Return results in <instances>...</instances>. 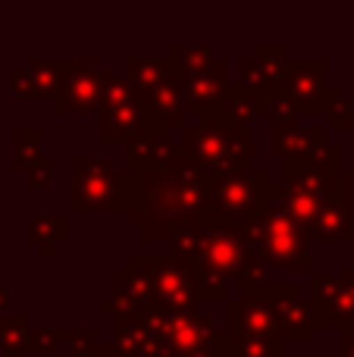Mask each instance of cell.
<instances>
[{
	"instance_id": "1",
	"label": "cell",
	"mask_w": 354,
	"mask_h": 357,
	"mask_svg": "<svg viewBox=\"0 0 354 357\" xmlns=\"http://www.w3.org/2000/svg\"><path fill=\"white\" fill-rule=\"evenodd\" d=\"M210 182L188 154L169 169L125 173V222L148 245L173 241L204 220Z\"/></svg>"
},
{
	"instance_id": "2",
	"label": "cell",
	"mask_w": 354,
	"mask_h": 357,
	"mask_svg": "<svg viewBox=\"0 0 354 357\" xmlns=\"http://www.w3.org/2000/svg\"><path fill=\"white\" fill-rule=\"evenodd\" d=\"M169 257L188 266L201 301H223L229 282H238L242 289L270 285V266L261 264L254 251L245 245L242 232L229 226L198 222L194 229L169 241Z\"/></svg>"
},
{
	"instance_id": "3",
	"label": "cell",
	"mask_w": 354,
	"mask_h": 357,
	"mask_svg": "<svg viewBox=\"0 0 354 357\" xmlns=\"http://www.w3.org/2000/svg\"><path fill=\"white\" fill-rule=\"evenodd\" d=\"M238 232H242L245 245L254 251V257L261 264H267L270 270L314 273L311 241L305 238V232L292 220V213L273 197V191H270V201L238 226Z\"/></svg>"
},
{
	"instance_id": "4",
	"label": "cell",
	"mask_w": 354,
	"mask_h": 357,
	"mask_svg": "<svg viewBox=\"0 0 354 357\" xmlns=\"http://www.w3.org/2000/svg\"><path fill=\"white\" fill-rule=\"evenodd\" d=\"M185 154L207 178L254 169V132L229 126L223 116H204L198 126H185Z\"/></svg>"
},
{
	"instance_id": "5",
	"label": "cell",
	"mask_w": 354,
	"mask_h": 357,
	"mask_svg": "<svg viewBox=\"0 0 354 357\" xmlns=\"http://www.w3.org/2000/svg\"><path fill=\"white\" fill-rule=\"evenodd\" d=\"M72 191H69V213L91 216L100 210L125 216V173H119L110 160L100 157H69Z\"/></svg>"
},
{
	"instance_id": "6",
	"label": "cell",
	"mask_w": 354,
	"mask_h": 357,
	"mask_svg": "<svg viewBox=\"0 0 354 357\" xmlns=\"http://www.w3.org/2000/svg\"><path fill=\"white\" fill-rule=\"evenodd\" d=\"M273 185L276 182L270 178V173H257V169L213 178L210 191H207V213L201 222L238 229L251 213H257L270 201Z\"/></svg>"
},
{
	"instance_id": "7",
	"label": "cell",
	"mask_w": 354,
	"mask_h": 357,
	"mask_svg": "<svg viewBox=\"0 0 354 357\" xmlns=\"http://www.w3.org/2000/svg\"><path fill=\"white\" fill-rule=\"evenodd\" d=\"M104 104V73H100L98 60L94 56H66L63 60V88L60 98H56L54 110L60 116L69 113H100Z\"/></svg>"
},
{
	"instance_id": "8",
	"label": "cell",
	"mask_w": 354,
	"mask_h": 357,
	"mask_svg": "<svg viewBox=\"0 0 354 357\" xmlns=\"http://www.w3.org/2000/svg\"><path fill=\"white\" fill-rule=\"evenodd\" d=\"M314 285V314H317V326L323 329H348L354 326V270L345 273H311Z\"/></svg>"
},
{
	"instance_id": "9",
	"label": "cell",
	"mask_w": 354,
	"mask_h": 357,
	"mask_svg": "<svg viewBox=\"0 0 354 357\" xmlns=\"http://www.w3.org/2000/svg\"><path fill=\"white\" fill-rule=\"evenodd\" d=\"M229 301V298H226ZM226 329L236 335H248V339H267V342H282L279 335V320H276L273 301H270V285L263 289H251L245 285L238 298L226 304ZM286 345V342H282Z\"/></svg>"
},
{
	"instance_id": "10",
	"label": "cell",
	"mask_w": 354,
	"mask_h": 357,
	"mask_svg": "<svg viewBox=\"0 0 354 357\" xmlns=\"http://www.w3.org/2000/svg\"><path fill=\"white\" fill-rule=\"evenodd\" d=\"M154 307L160 310H182V314H198V289L185 264H179L169 254H154Z\"/></svg>"
},
{
	"instance_id": "11",
	"label": "cell",
	"mask_w": 354,
	"mask_h": 357,
	"mask_svg": "<svg viewBox=\"0 0 354 357\" xmlns=\"http://www.w3.org/2000/svg\"><path fill=\"white\" fill-rule=\"evenodd\" d=\"M326 75H330V63L323 56H295L286 66L282 88L295 98L301 113H326V88L332 85L326 82Z\"/></svg>"
},
{
	"instance_id": "12",
	"label": "cell",
	"mask_w": 354,
	"mask_h": 357,
	"mask_svg": "<svg viewBox=\"0 0 354 357\" xmlns=\"http://www.w3.org/2000/svg\"><path fill=\"white\" fill-rule=\"evenodd\" d=\"M160 335L169 342L176 354L201 351V348H217L229 339L226 326H213L210 317L201 314H182V310H163V329Z\"/></svg>"
},
{
	"instance_id": "13",
	"label": "cell",
	"mask_w": 354,
	"mask_h": 357,
	"mask_svg": "<svg viewBox=\"0 0 354 357\" xmlns=\"http://www.w3.org/2000/svg\"><path fill=\"white\" fill-rule=\"evenodd\" d=\"M270 301H273L279 335L286 345H311L317 333V314L314 304L301 298L295 285H270Z\"/></svg>"
},
{
	"instance_id": "14",
	"label": "cell",
	"mask_w": 354,
	"mask_h": 357,
	"mask_svg": "<svg viewBox=\"0 0 354 357\" xmlns=\"http://www.w3.org/2000/svg\"><path fill=\"white\" fill-rule=\"evenodd\" d=\"M286 66H288L286 44L282 41H257L254 50L238 60V79H242L245 88L261 94V91H267V88L282 85Z\"/></svg>"
},
{
	"instance_id": "15",
	"label": "cell",
	"mask_w": 354,
	"mask_h": 357,
	"mask_svg": "<svg viewBox=\"0 0 354 357\" xmlns=\"http://www.w3.org/2000/svg\"><path fill=\"white\" fill-rule=\"evenodd\" d=\"M185 157V144L163 132H148L125 151V173H151V169H169Z\"/></svg>"
},
{
	"instance_id": "16",
	"label": "cell",
	"mask_w": 354,
	"mask_h": 357,
	"mask_svg": "<svg viewBox=\"0 0 354 357\" xmlns=\"http://www.w3.org/2000/svg\"><path fill=\"white\" fill-rule=\"evenodd\" d=\"M148 113L141 104H119V107H100L98 113V138L104 144H125L138 142L141 135H148Z\"/></svg>"
},
{
	"instance_id": "17",
	"label": "cell",
	"mask_w": 354,
	"mask_h": 357,
	"mask_svg": "<svg viewBox=\"0 0 354 357\" xmlns=\"http://www.w3.org/2000/svg\"><path fill=\"white\" fill-rule=\"evenodd\" d=\"M226 69H229V60L220 56L213 73L198 75V79H179L182 91H185V100H188V113H194L198 119L223 116V98H226V91H229Z\"/></svg>"
},
{
	"instance_id": "18",
	"label": "cell",
	"mask_w": 354,
	"mask_h": 357,
	"mask_svg": "<svg viewBox=\"0 0 354 357\" xmlns=\"http://www.w3.org/2000/svg\"><path fill=\"white\" fill-rule=\"evenodd\" d=\"M144 113H148L151 132L173 135L176 126H182L188 116V100H185V91H182V82L173 75L167 85L151 91L148 98H144Z\"/></svg>"
},
{
	"instance_id": "19",
	"label": "cell",
	"mask_w": 354,
	"mask_h": 357,
	"mask_svg": "<svg viewBox=\"0 0 354 357\" xmlns=\"http://www.w3.org/2000/svg\"><path fill=\"white\" fill-rule=\"evenodd\" d=\"M326 138V129H301V126H270L267 129V148L270 157H279L282 163L286 160H301L307 157L314 148H320Z\"/></svg>"
},
{
	"instance_id": "20",
	"label": "cell",
	"mask_w": 354,
	"mask_h": 357,
	"mask_svg": "<svg viewBox=\"0 0 354 357\" xmlns=\"http://www.w3.org/2000/svg\"><path fill=\"white\" fill-rule=\"evenodd\" d=\"M311 241H336L351 245L354 241V213L342 204V197L332 195L320 204L317 220L311 226Z\"/></svg>"
},
{
	"instance_id": "21",
	"label": "cell",
	"mask_w": 354,
	"mask_h": 357,
	"mask_svg": "<svg viewBox=\"0 0 354 357\" xmlns=\"http://www.w3.org/2000/svg\"><path fill=\"white\" fill-rule=\"evenodd\" d=\"M169 66L176 79H198L217 69L220 56L213 54V44H194V41H173L169 44Z\"/></svg>"
},
{
	"instance_id": "22",
	"label": "cell",
	"mask_w": 354,
	"mask_h": 357,
	"mask_svg": "<svg viewBox=\"0 0 354 357\" xmlns=\"http://www.w3.org/2000/svg\"><path fill=\"white\" fill-rule=\"evenodd\" d=\"M25 238L41 248L44 257H54L56 245H66L72 238V213H31Z\"/></svg>"
},
{
	"instance_id": "23",
	"label": "cell",
	"mask_w": 354,
	"mask_h": 357,
	"mask_svg": "<svg viewBox=\"0 0 354 357\" xmlns=\"http://www.w3.org/2000/svg\"><path fill=\"white\" fill-rule=\"evenodd\" d=\"M110 279H113V289L129 291V295H135L148 307H154V264H151V257L132 254L125 260V270H113Z\"/></svg>"
},
{
	"instance_id": "24",
	"label": "cell",
	"mask_w": 354,
	"mask_h": 357,
	"mask_svg": "<svg viewBox=\"0 0 354 357\" xmlns=\"http://www.w3.org/2000/svg\"><path fill=\"white\" fill-rule=\"evenodd\" d=\"M261 116H263V110H261L257 91L245 88L242 82H238V85H229V91H226V98H223V119L226 123L236 126V129L254 132V123Z\"/></svg>"
},
{
	"instance_id": "25",
	"label": "cell",
	"mask_w": 354,
	"mask_h": 357,
	"mask_svg": "<svg viewBox=\"0 0 354 357\" xmlns=\"http://www.w3.org/2000/svg\"><path fill=\"white\" fill-rule=\"evenodd\" d=\"M125 75L141 91V98H148L151 91H157L160 85H167L173 79V66H169L167 56H129L125 60Z\"/></svg>"
},
{
	"instance_id": "26",
	"label": "cell",
	"mask_w": 354,
	"mask_h": 357,
	"mask_svg": "<svg viewBox=\"0 0 354 357\" xmlns=\"http://www.w3.org/2000/svg\"><path fill=\"white\" fill-rule=\"evenodd\" d=\"M25 73L35 82L38 100H54L56 104L63 88V56H29L25 60Z\"/></svg>"
},
{
	"instance_id": "27",
	"label": "cell",
	"mask_w": 354,
	"mask_h": 357,
	"mask_svg": "<svg viewBox=\"0 0 354 357\" xmlns=\"http://www.w3.org/2000/svg\"><path fill=\"white\" fill-rule=\"evenodd\" d=\"M257 98H261V110L270 126H298L301 107L295 104V98L282 85L267 88V91H261Z\"/></svg>"
},
{
	"instance_id": "28",
	"label": "cell",
	"mask_w": 354,
	"mask_h": 357,
	"mask_svg": "<svg viewBox=\"0 0 354 357\" xmlns=\"http://www.w3.org/2000/svg\"><path fill=\"white\" fill-rule=\"evenodd\" d=\"M41 142L44 132L35 129V126H16L13 129V169L16 173H29L41 160Z\"/></svg>"
},
{
	"instance_id": "29",
	"label": "cell",
	"mask_w": 354,
	"mask_h": 357,
	"mask_svg": "<svg viewBox=\"0 0 354 357\" xmlns=\"http://www.w3.org/2000/svg\"><path fill=\"white\" fill-rule=\"evenodd\" d=\"M110 342L125 357H148L154 335H151L138 320H113V339Z\"/></svg>"
},
{
	"instance_id": "30",
	"label": "cell",
	"mask_w": 354,
	"mask_h": 357,
	"mask_svg": "<svg viewBox=\"0 0 354 357\" xmlns=\"http://www.w3.org/2000/svg\"><path fill=\"white\" fill-rule=\"evenodd\" d=\"M98 310L100 314H110L113 320H141L151 307L144 301H138L135 295H129V291L113 289V295H107L98 301Z\"/></svg>"
},
{
	"instance_id": "31",
	"label": "cell",
	"mask_w": 354,
	"mask_h": 357,
	"mask_svg": "<svg viewBox=\"0 0 354 357\" xmlns=\"http://www.w3.org/2000/svg\"><path fill=\"white\" fill-rule=\"evenodd\" d=\"M141 91L132 85L129 75L104 73V104L100 107H119V104H141Z\"/></svg>"
},
{
	"instance_id": "32",
	"label": "cell",
	"mask_w": 354,
	"mask_h": 357,
	"mask_svg": "<svg viewBox=\"0 0 354 357\" xmlns=\"http://www.w3.org/2000/svg\"><path fill=\"white\" fill-rule=\"evenodd\" d=\"M326 123H330L332 129H351V123H354L351 100L345 98L339 85L326 88Z\"/></svg>"
},
{
	"instance_id": "33",
	"label": "cell",
	"mask_w": 354,
	"mask_h": 357,
	"mask_svg": "<svg viewBox=\"0 0 354 357\" xmlns=\"http://www.w3.org/2000/svg\"><path fill=\"white\" fill-rule=\"evenodd\" d=\"M29 333H31L29 317L16 314V323H13V326L0 335V354H6V357L25 354V351H29Z\"/></svg>"
},
{
	"instance_id": "34",
	"label": "cell",
	"mask_w": 354,
	"mask_h": 357,
	"mask_svg": "<svg viewBox=\"0 0 354 357\" xmlns=\"http://www.w3.org/2000/svg\"><path fill=\"white\" fill-rule=\"evenodd\" d=\"M232 335H236V333H232ZM236 357H286V345H282V342L236 335Z\"/></svg>"
},
{
	"instance_id": "35",
	"label": "cell",
	"mask_w": 354,
	"mask_h": 357,
	"mask_svg": "<svg viewBox=\"0 0 354 357\" xmlns=\"http://www.w3.org/2000/svg\"><path fill=\"white\" fill-rule=\"evenodd\" d=\"M63 342L69 345V354L72 357H88L94 348L100 345V333L98 329H63Z\"/></svg>"
},
{
	"instance_id": "36",
	"label": "cell",
	"mask_w": 354,
	"mask_h": 357,
	"mask_svg": "<svg viewBox=\"0 0 354 357\" xmlns=\"http://www.w3.org/2000/svg\"><path fill=\"white\" fill-rule=\"evenodd\" d=\"M63 342V329H31L29 333V357H44L56 351V345Z\"/></svg>"
},
{
	"instance_id": "37",
	"label": "cell",
	"mask_w": 354,
	"mask_h": 357,
	"mask_svg": "<svg viewBox=\"0 0 354 357\" xmlns=\"http://www.w3.org/2000/svg\"><path fill=\"white\" fill-rule=\"evenodd\" d=\"M54 169H56V160L44 154L41 160H38L35 167L25 173V185H31V188H47V185L54 182Z\"/></svg>"
},
{
	"instance_id": "38",
	"label": "cell",
	"mask_w": 354,
	"mask_h": 357,
	"mask_svg": "<svg viewBox=\"0 0 354 357\" xmlns=\"http://www.w3.org/2000/svg\"><path fill=\"white\" fill-rule=\"evenodd\" d=\"M10 88L16 98H25V100H38V91H35V82H31V75L22 69H16V73L10 75Z\"/></svg>"
},
{
	"instance_id": "39",
	"label": "cell",
	"mask_w": 354,
	"mask_h": 357,
	"mask_svg": "<svg viewBox=\"0 0 354 357\" xmlns=\"http://www.w3.org/2000/svg\"><path fill=\"white\" fill-rule=\"evenodd\" d=\"M173 357H236V335L229 333V339L217 348H201V351H188V354H176Z\"/></svg>"
},
{
	"instance_id": "40",
	"label": "cell",
	"mask_w": 354,
	"mask_h": 357,
	"mask_svg": "<svg viewBox=\"0 0 354 357\" xmlns=\"http://www.w3.org/2000/svg\"><path fill=\"white\" fill-rule=\"evenodd\" d=\"M339 197H342V204L354 213V169L351 173L342 169V176H339Z\"/></svg>"
},
{
	"instance_id": "41",
	"label": "cell",
	"mask_w": 354,
	"mask_h": 357,
	"mask_svg": "<svg viewBox=\"0 0 354 357\" xmlns=\"http://www.w3.org/2000/svg\"><path fill=\"white\" fill-rule=\"evenodd\" d=\"M339 357H354V326L342 329V348H339Z\"/></svg>"
},
{
	"instance_id": "42",
	"label": "cell",
	"mask_w": 354,
	"mask_h": 357,
	"mask_svg": "<svg viewBox=\"0 0 354 357\" xmlns=\"http://www.w3.org/2000/svg\"><path fill=\"white\" fill-rule=\"evenodd\" d=\"M88 357H125L123 351H119V348L116 345H113V342H100V345L98 348H94V351L91 354H88Z\"/></svg>"
},
{
	"instance_id": "43",
	"label": "cell",
	"mask_w": 354,
	"mask_h": 357,
	"mask_svg": "<svg viewBox=\"0 0 354 357\" xmlns=\"http://www.w3.org/2000/svg\"><path fill=\"white\" fill-rule=\"evenodd\" d=\"M10 295H13L10 285H0V314H10Z\"/></svg>"
},
{
	"instance_id": "44",
	"label": "cell",
	"mask_w": 354,
	"mask_h": 357,
	"mask_svg": "<svg viewBox=\"0 0 354 357\" xmlns=\"http://www.w3.org/2000/svg\"><path fill=\"white\" fill-rule=\"evenodd\" d=\"M13 323H16V314H13V310H10V314H0V335H3Z\"/></svg>"
},
{
	"instance_id": "45",
	"label": "cell",
	"mask_w": 354,
	"mask_h": 357,
	"mask_svg": "<svg viewBox=\"0 0 354 357\" xmlns=\"http://www.w3.org/2000/svg\"><path fill=\"white\" fill-rule=\"evenodd\" d=\"M305 357H314V354H305Z\"/></svg>"
},
{
	"instance_id": "46",
	"label": "cell",
	"mask_w": 354,
	"mask_h": 357,
	"mask_svg": "<svg viewBox=\"0 0 354 357\" xmlns=\"http://www.w3.org/2000/svg\"><path fill=\"white\" fill-rule=\"evenodd\" d=\"M336 357H339V354H336Z\"/></svg>"
}]
</instances>
